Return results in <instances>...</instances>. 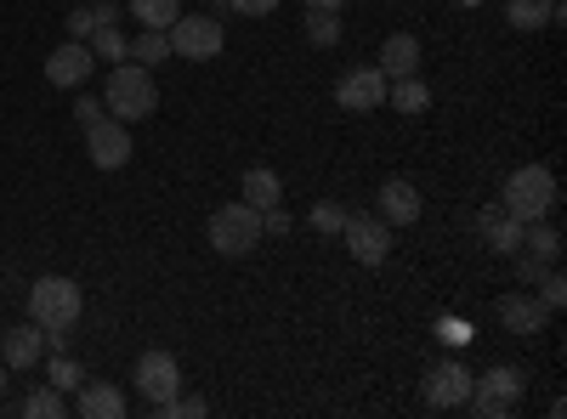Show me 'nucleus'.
<instances>
[{"label":"nucleus","mask_w":567,"mask_h":419,"mask_svg":"<svg viewBox=\"0 0 567 419\" xmlns=\"http://www.w3.org/2000/svg\"><path fill=\"white\" fill-rule=\"evenodd\" d=\"M131 18L142 29H171L182 18V0H131Z\"/></svg>","instance_id":"bb28decb"},{"label":"nucleus","mask_w":567,"mask_h":419,"mask_svg":"<svg viewBox=\"0 0 567 419\" xmlns=\"http://www.w3.org/2000/svg\"><path fill=\"white\" fill-rule=\"evenodd\" d=\"M205 232H210V250H216V255H250V250L267 239V232H261V210L245 205V199L221 205Z\"/></svg>","instance_id":"20e7f679"},{"label":"nucleus","mask_w":567,"mask_h":419,"mask_svg":"<svg viewBox=\"0 0 567 419\" xmlns=\"http://www.w3.org/2000/svg\"><path fill=\"white\" fill-rule=\"evenodd\" d=\"M307 7H323V12H341L347 0H307Z\"/></svg>","instance_id":"c9c22d12"},{"label":"nucleus","mask_w":567,"mask_h":419,"mask_svg":"<svg viewBox=\"0 0 567 419\" xmlns=\"http://www.w3.org/2000/svg\"><path fill=\"white\" fill-rule=\"evenodd\" d=\"M0 335H7V323H0Z\"/></svg>","instance_id":"ea45409f"},{"label":"nucleus","mask_w":567,"mask_h":419,"mask_svg":"<svg viewBox=\"0 0 567 419\" xmlns=\"http://www.w3.org/2000/svg\"><path fill=\"white\" fill-rule=\"evenodd\" d=\"M131 63H142V69H154V63H171V34L165 29H142L136 40H131V52H125Z\"/></svg>","instance_id":"393cba45"},{"label":"nucleus","mask_w":567,"mask_h":419,"mask_svg":"<svg viewBox=\"0 0 567 419\" xmlns=\"http://www.w3.org/2000/svg\"><path fill=\"white\" fill-rule=\"evenodd\" d=\"M80 312H85V295H80V284L74 277H34V290H29V323L34 329H45V335H69L74 323H80Z\"/></svg>","instance_id":"7ed1b4c3"},{"label":"nucleus","mask_w":567,"mask_h":419,"mask_svg":"<svg viewBox=\"0 0 567 419\" xmlns=\"http://www.w3.org/2000/svg\"><path fill=\"white\" fill-rule=\"evenodd\" d=\"M165 34H171V57H182V63H216L227 45L221 18H176Z\"/></svg>","instance_id":"423d86ee"},{"label":"nucleus","mask_w":567,"mask_h":419,"mask_svg":"<svg viewBox=\"0 0 567 419\" xmlns=\"http://www.w3.org/2000/svg\"><path fill=\"white\" fill-rule=\"evenodd\" d=\"M227 7L239 12V18H272V12H278V0H227Z\"/></svg>","instance_id":"f704fd0d"},{"label":"nucleus","mask_w":567,"mask_h":419,"mask_svg":"<svg viewBox=\"0 0 567 419\" xmlns=\"http://www.w3.org/2000/svg\"><path fill=\"white\" fill-rule=\"evenodd\" d=\"M477 227H483V244H488L494 255H516V250H523V221H516L499 199L477 216Z\"/></svg>","instance_id":"dca6fc26"},{"label":"nucleus","mask_w":567,"mask_h":419,"mask_svg":"<svg viewBox=\"0 0 567 419\" xmlns=\"http://www.w3.org/2000/svg\"><path fill=\"white\" fill-rule=\"evenodd\" d=\"M386 103H392L398 114H425V108H432V85H425L420 74L386 80Z\"/></svg>","instance_id":"aec40b11"},{"label":"nucleus","mask_w":567,"mask_h":419,"mask_svg":"<svg viewBox=\"0 0 567 419\" xmlns=\"http://www.w3.org/2000/svg\"><path fill=\"white\" fill-rule=\"evenodd\" d=\"M301 34H307V45H318V52H329V45H341V12L307 7V18H301Z\"/></svg>","instance_id":"5701e85b"},{"label":"nucleus","mask_w":567,"mask_h":419,"mask_svg":"<svg viewBox=\"0 0 567 419\" xmlns=\"http://www.w3.org/2000/svg\"><path fill=\"white\" fill-rule=\"evenodd\" d=\"M0 397H7V363H0Z\"/></svg>","instance_id":"e433bc0d"},{"label":"nucleus","mask_w":567,"mask_h":419,"mask_svg":"<svg viewBox=\"0 0 567 419\" xmlns=\"http://www.w3.org/2000/svg\"><path fill=\"white\" fill-rule=\"evenodd\" d=\"M199 7H216V0H199Z\"/></svg>","instance_id":"4c0bfd02"},{"label":"nucleus","mask_w":567,"mask_h":419,"mask_svg":"<svg viewBox=\"0 0 567 419\" xmlns=\"http://www.w3.org/2000/svg\"><path fill=\"white\" fill-rule=\"evenodd\" d=\"M499 323L511 335H545V323H550V306L534 295V290H511V295H499Z\"/></svg>","instance_id":"9b49d317"},{"label":"nucleus","mask_w":567,"mask_h":419,"mask_svg":"<svg viewBox=\"0 0 567 419\" xmlns=\"http://www.w3.org/2000/svg\"><path fill=\"white\" fill-rule=\"evenodd\" d=\"M40 357H45V329L34 335V323L0 335V363H7V368H40Z\"/></svg>","instance_id":"f3484780"},{"label":"nucleus","mask_w":567,"mask_h":419,"mask_svg":"<svg viewBox=\"0 0 567 419\" xmlns=\"http://www.w3.org/2000/svg\"><path fill=\"white\" fill-rule=\"evenodd\" d=\"M471 368L465 363H437V368H425V402L432 408H465L471 397Z\"/></svg>","instance_id":"f8f14e48"},{"label":"nucleus","mask_w":567,"mask_h":419,"mask_svg":"<svg viewBox=\"0 0 567 419\" xmlns=\"http://www.w3.org/2000/svg\"><path fill=\"white\" fill-rule=\"evenodd\" d=\"M23 413H29V419H63V413H69V397H63L52 380H45V386H34V391H29Z\"/></svg>","instance_id":"cd10ccee"},{"label":"nucleus","mask_w":567,"mask_h":419,"mask_svg":"<svg viewBox=\"0 0 567 419\" xmlns=\"http://www.w3.org/2000/svg\"><path fill=\"white\" fill-rule=\"evenodd\" d=\"M381 69L386 80H403V74H420V40L414 34H392L386 45H381Z\"/></svg>","instance_id":"6ab92c4d"},{"label":"nucleus","mask_w":567,"mask_h":419,"mask_svg":"<svg viewBox=\"0 0 567 419\" xmlns=\"http://www.w3.org/2000/svg\"><path fill=\"white\" fill-rule=\"evenodd\" d=\"M341 244L352 250L358 266H386V255H392V227H386L381 216H352V210H347Z\"/></svg>","instance_id":"0eeeda50"},{"label":"nucleus","mask_w":567,"mask_h":419,"mask_svg":"<svg viewBox=\"0 0 567 419\" xmlns=\"http://www.w3.org/2000/svg\"><path fill=\"white\" fill-rule=\"evenodd\" d=\"M556 199H561V188H556V170L550 165H516L511 176H505V188H499V205L516 216V221H545L550 210H556Z\"/></svg>","instance_id":"f03ea898"},{"label":"nucleus","mask_w":567,"mask_h":419,"mask_svg":"<svg viewBox=\"0 0 567 419\" xmlns=\"http://www.w3.org/2000/svg\"><path fill=\"white\" fill-rule=\"evenodd\" d=\"M296 221H290V210L284 205H272V210H261V232H272V239H284V232H290Z\"/></svg>","instance_id":"473e14b6"},{"label":"nucleus","mask_w":567,"mask_h":419,"mask_svg":"<svg viewBox=\"0 0 567 419\" xmlns=\"http://www.w3.org/2000/svg\"><path fill=\"white\" fill-rule=\"evenodd\" d=\"M103 108H109V119H120V125H136V119H148L154 108H159V85H154V69H142V63H114V74H109V85H103Z\"/></svg>","instance_id":"f257e3e1"},{"label":"nucleus","mask_w":567,"mask_h":419,"mask_svg":"<svg viewBox=\"0 0 567 419\" xmlns=\"http://www.w3.org/2000/svg\"><path fill=\"white\" fill-rule=\"evenodd\" d=\"M528 290H539V301H545L550 312H561V306H567V277H561L556 266H545V272L534 277V284H528Z\"/></svg>","instance_id":"c85d7f7f"},{"label":"nucleus","mask_w":567,"mask_h":419,"mask_svg":"<svg viewBox=\"0 0 567 419\" xmlns=\"http://www.w3.org/2000/svg\"><path fill=\"white\" fill-rule=\"evenodd\" d=\"M91 69H97V57H91V45H85V40H63L58 52L45 57V80L63 85V91L85 85V80H91Z\"/></svg>","instance_id":"ddd939ff"},{"label":"nucleus","mask_w":567,"mask_h":419,"mask_svg":"<svg viewBox=\"0 0 567 419\" xmlns=\"http://www.w3.org/2000/svg\"><path fill=\"white\" fill-rule=\"evenodd\" d=\"M154 408H159V419H205V413H210L205 397H182V391L165 397V402H154Z\"/></svg>","instance_id":"c756f323"},{"label":"nucleus","mask_w":567,"mask_h":419,"mask_svg":"<svg viewBox=\"0 0 567 419\" xmlns=\"http://www.w3.org/2000/svg\"><path fill=\"white\" fill-rule=\"evenodd\" d=\"M336 103H341L347 114H374V108H386V74L374 69V63L347 69L341 85H336Z\"/></svg>","instance_id":"6e6552de"},{"label":"nucleus","mask_w":567,"mask_h":419,"mask_svg":"<svg viewBox=\"0 0 567 419\" xmlns=\"http://www.w3.org/2000/svg\"><path fill=\"white\" fill-rule=\"evenodd\" d=\"M103 114H109L103 97H80V103H74V125H80V130H85V125H97Z\"/></svg>","instance_id":"72a5a7b5"},{"label":"nucleus","mask_w":567,"mask_h":419,"mask_svg":"<svg viewBox=\"0 0 567 419\" xmlns=\"http://www.w3.org/2000/svg\"><path fill=\"white\" fill-rule=\"evenodd\" d=\"M465 7H477V0H465Z\"/></svg>","instance_id":"58836bf2"},{"label":"nucleus","mask_w":567,"mask_h":419,"mask_svg":"<svg viewBox=\"0 0 567 419\" xmlns=\"http://www.w3.org/2000/svg\"><path fill=\"white\" fill-rule=\"evenodd\" d=\"M374 199H381V221L386 227H414L420 221V188H414V181H403V176H392V181H381V193H374Z\"/></svg>","instance_id":"2eb2a0df"},{"label":"nucleus","mask_w":567,"mask_h":419,"mask_svg":"<svg viewBox=\"0 0 567 419\" xmlns=\"http://www.w3.org/2000/svg\"><path fill=\"white\" fill-rule=\"evenodd\" d=\"M103 23H97V7H74L69 12V40H91Z\"/></svg>","instance_id":"2f4dec72"},{"label":"nucleus","mask_w":567,"mask_h":419,"mask_svg":"<svg viewBox=\"0 0 567 419\" xmlns=\"http://www.w3.org/2000/svg\"><path fill=\"white\" fill-rule=\"evenodd\" d=\"M40 368H45V380H52L63 397H74V391L85 386V368H80L69 352H45V357H40Z\"/></svg>","instance_id":"b1692460"},{"label":"nucleus","mask_w":567,"mask_h":419,"mask_svg":"<svg viewBox=\"0 0 567 419\" xmlns=\"http://www.w3.org/2000/svg\"><path fill=\"white\" fill-rule=\"evenodd\" d=\"M85 45H91V57H97V63H125V52H131V40H125V29H120V23H103Z\"/></svg>","instance_id":"a878e982"},{"label":"nucleus","mask_w":567,"mask_h":419,"mask_svg":"<svg viewBox=\"0 0 567 419\" xmlns=\"http://www.w3.org/2000/svg\"><path fill=\"white\" fill-rule=\"evenodd\" d=\"M516 255H534V261L556 266V255H561V232L550 227V216H545V221H528V227H523V250H516Z\"/></svg>","instance_id":"4be33fe9"},{"label":"nucleus","mask_w":567,"mask_h":419,"mask_svg":"<svg viewBox=\"0 0 567 419\" xmlns=\"http://www.w3.org/2000/svg\"><path fill=\"white\" fill-rule=\"evenodd\" d=\"M69 413H80V419H125V391L109 386V380H85L69 397Z\"/></svg>","instance_id":"4468645a"},{"label":"nucleus","mask_w":567,"mask_h":419,"mask_svg":"<svg viewBox=\"0 0 567 419\" xmlns=\"http://www.w3.org/2000/svg\"><path fill=\"white\" fill-rule=\"evenodd\" d=\"M131 380H136V391L148 397V402H165V397L182 391V363L171 352H142L136 368H131Z\"/></svg>","instance_id":"9d476101"},{"label":"nucleus","mask_w":567,"mask_h":419,"mask_svg":"<svg viewBox=\"0 0 567 419\" xmlns=\"http://www.w3.org/2000/svg\"><path fill=\"white\" fill-rule=\"evenodd\" d=\"M505 23L523 34H539V29L561 23V0H505Z\"/></svg>","instance_id":"a211bd4d"},{"label":"nucleus","mask_w":567,"mask_h":419,"mask_svg":"<svg viewBox=\"0 0 567 419\" xmlns=\"http://www.w3.org/2000/svg\"><path fill=\"white\" fill-rule=\"evenodd\" d=\"M85 154L97 170H125L131 165V125H120L109 114L97 125H85Z\"/></svg>","instance_id":"1a4fd4ad"},{"label":"nucleus","mask_w":567,"mask_h":419,"mask_svg":"<svg viewBox=\"0 0 567 419\" xmlns=\"http://www.w3.org/2000/svg\"><path fill=\"white\" fill-rule=\"evenodd\" d=\"M523 397H528L523 368L494 363L483 380H471V397H465V408H471V413H483V419H505V413H516V402H523Z\"/></svg>","instance_id":"39448f33"},{"label":"nucleus","mask_w":567,"mask_h":419,"mask_svg":"<svg viewBox=\"0 0 567 419\" xmlns=\"http://www.w3.org/2000/svg\"><path fill=\"white\" fill-rule=\"evenodd\" d=\"M312 227H318V232H341V227H347V205L318 199V205H312Z\"/></svg>","instance_id":"7c9ffc66"},{"label":"nucleus","mask_w":567,"mask_h":419,"mask_svg":"<svg viewBox=\"0 0 567 419\" xmlns=\"http://www.w3.org/2000/svg\"><path fill=\"white\" fill-rule=\"evenodd\" d=\"M245 205H256V210L284 205V176L267 170V165H250V170H245Z\"/></svg>","instance_id":"412c9836"}]
</instances>
